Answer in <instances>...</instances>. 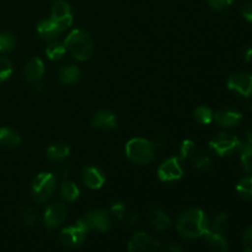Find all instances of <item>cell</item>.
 <instances>
[{"label": "cell", "instance_id": "obj_1", "mask_svg": "<svg viewBox=\"0 0 252 252\" xmlns=\"http://www.w3.org/2000/svg\"><path fill=\"white\" fill-rule=\"evenodd\" d=\"M208 230V219L199 208L187 209L177 220V231L184 238H199Z\"/></svg>", "mask_w": 252, "mask_h": 252}, {"label": "cell", "instance_id": "obj_2", "mask_svg": "<svg viewBox=\"0 0 252 252\" xmlns=\"http://www.w3.org/2000/svg\"><path fill=\"white\" fill-rule=\"evenodd\" d=\"M64 46L78 61H86L93 56L94 43L90 36L81 30H74L66 36Z\"/></svg>", "mask_w": 252, "mask_h": 252}, {"label": "cell", "instance_id": "obj_3", "mask_svg": "<svg viewBox=\"0 0 252 252\" xmlns=\"http://www.w3.org/2000/svg\"><path fill=\"white\" fill-rule=\"evenodd\" d=\"M126 155L135 164L147 165L154 160L155 148L149 140L143 138H133L126 145Z\"/></svg>", "mask_w": 252, "mask_h": 252}, {"label": "cell", "instance_id": "obj_4", "mask_svg": "<svg viewBox=\"0 0 252 252\" xmlns=\"http://www.w3.org/2000/svg\"><path fill=\"white\" fill-rule=\"evenodd\" d=\"M57 186V180L51 172H42L34 177L31 185L32 197L38 203L48 201L53 194Z\"/></svg>", "mask_w": 252, "mask_h": 252}, {"label": "cell", "instance_id": "obj_5", "mask_svg": "<svg viewBox=\"0 0 252 252\" xmlns=\"http://www.w3.org/2000/svg\"><path fill=\"white\" fill-rule=\"evenodd\" d=\"M79 220L85 225L89 230H96L100 233H105L111 228V217L110 214L102 209H95L86 213L83 218Z\"/></svg>", "mask_w": 252, "mask_h": 252}, {"label": "cell", "instance_id": "obj_6", "mask_svg": "<svg viewBox=\"0 0 252 252\" xmlns=\"http://www.w3.org/2000/svg\"><path fill=\"white\" fill-rule=\"evenodd\" d=\"M240 144L241 142L239 140V138H236L235 135L226 134V133H219L209 142L211 149L220 157L234 153L239 149Z\"/></svg>", "mask_w": 252, "mask_h": 252}, {"label": "cell", "instance_id": "obj_7", "mask_svg": "<svg viewBox=\"0 0 252 252\" xmlns=\"http://www.w3.org/2000/svg\"><path fill=\"white\" fill-rule=\"evenodd\" d=\"M86 233H88V229L80 220H78L74 226H68V228L63 229L61 235H59V239H61L62 244L65 245L66 248L75 249L83 245Z\"/></svg>", "mask_w": 252, "mask_h": 252}, {"label": "cell", "instance_id": "obj_8", "mask_svg": "<svg viewBox=\"0 0 252 252\" xmlns=\"http://www.w3.org/2000/svg\"><path fill=\"white\" fill-rule=\"evenodd\" d=\"M51 20H53L62 31L68 29L73 24V14H71V7L64 0H57L52 6Z\"/></svg>", "mask_w": 252, "mask_h": 252}, {"label": "cell", "instance_id": "obj_9", "mask_svg": "<svg viewBox=\"0 0 252 252\" xmlns=\"http://www.w3.org/2000/svg\"><path fill=\"white\" fill-rule=\"evenodd\" d=\"M184 169L181 166L179 158H170L165 160L158 169V176L162 182H172L181 179Z\"/></svg>", "mask_w": 252, "mask_h": 252}, {"label": "cell", "instance_id": "obj_10", "mask_svg": "<svg viewBox=\"0 0 252 252\" xmlns=\"http://www.w3.org/2000/svg\"><path fill=\"white\" fill-rule=\"evenodd\" d=\"M66 218V208L62 202H56L47 207L43 214V221L47 228L54 229L64 223Z\"/></svg>", "mask_w": 252, "mask_h": 252}, {"label": "cell", "instance_id": "obj_11", "mask_svg": "<svg viewBox=\"0 0 252 252\" xmlns=\"http://www.w3.org/2000/svg\"><path fill=\"white\" fill-rule=\"evenodd\" d=\"M159 248V241L148 235L147 233H143V231L134 234L129 240V244H128L129 252H152Z\"/></svg>", "mask_w": 252, "mask_h": 252}, {"label": "cell", "instance_id": "obj_12", "mask_svg": "<svg viewBox=\"0 0 252 252\" xmlns=\"http://www.w3.org/2000/svg\"><path fill=\"white\" fill-rule=\"evenodd\" d=\"M228 88L231 91H235L249 97L252 95V74L245 73V71L234 74L229 78Z\"/></svg>", "mask_w": 252, "mask_h": 252}, {"label": "cell", "instance_id": "obj_13", "mask_svg": "<svg viewBox=\"0 0 252 252\" xmlns=\"http://www.w3.org/2000/svg\"><path fill=\"white\" fill-rule=\"evenodd\" d=\"M213 118L216 120V122L218 123L219 126H221V127L230 128L235 127V126H238L239 123L241 122L243 115H241L238 110H235V108L225 107L217 111L213 115Z\"/></svg>", "mask_w": 252, "mask_h": 252}, {"label": "cell", "instance_id": "obj_14", "mask_svg": "<svg viewBox=\"0 0 252 252\" xmlns=\"http://www.w3.org/2000/svg\"><path fill=\"white\" fill-rule=\"evenodd\" d=\"M81 180H83L84 185L91 189H101L106 181L102 171L94 166L84 167L83 171H81Z\"/></svg>", "mask_w": 252, "mask_h": 252}, {"label": "cell", "instance_id": "obj_15", "mask_svg": "<svg viewBox=\"0 0 252 252\" xmlns=\"http://www.w3.org/2000/svg\"><path fill=\"white\" fill-rule=\"evenodd\" d=\"M44 74V64L41 58H34L30 59L26 63L24 68V75L27 81L30 83H39Z\"/></svg>", "mask_w": 252, "mask_h": 252}, {"label": "cell", "instance_id": "obj_16", "mask_svg": "<svg viewBox=\"0 0 252 252\" xmlns=\"http://www.w3.org/2000/svg\"><path fill=\"white\" fill-rule=\"evenodd\" d=\"M91 123L95 128L102 130H110L116 128L117 126V118L115 113H112L108 110H100L93 116Z\"/></svg>", "mask_w": 252, "mask_h": 252}, {"label": "cell", "instance_id": "obj_17", "mask_svg": "<svg viewBox=\"0 0 252 252\" xmlns=\"http://www.w3.org/2000/svg\"><path fill=\"white\" fill-rule=\"evenodd\" d=\"M37 32H38L39 36L42 37L46 41H53L54 38L59 36V33L62 32V30L59 29L58 25L53 21V20H43V21L39 22L37 25Z\"/></svg>", "mask_w": 252, "mask_h": 252}, {"label": "cell", "instance_id": "obj_18", "mask_svg": "<svg viewBox=\"0 0 252 252\" xmlns=\"http://www.w3.org/2000/svg\"><path fill=\"white\" fill-rule=\"evenodd\" d=\"M206 240L209 248L214 252H229V244L225 240L221 233H216V231L208 230L206 234Z\"/></svg>", "mask_w": 252, "mask_h": 252}, {"label": "cell", "instance_id": "obj_19", "mask_svg": "<svg viewBox=\"0 0 252 252\" xmlns=\"http://www.w3.org/2000/svg\"><path fill=\"white\" fill-rule=\"evenodd\" d=\"M149 224L154 230L164 231L171 226V220L164 212L154 209L149 213Z\"/></svg>", "mask_w": 252, "mask_h": 252}, {"label": "cell", "instance_id": "obj_20", "mask_svg": "<svg viewBox=\"0 0 252 252\" xmlns=\"http://www.w3.org/2000/svg\"><path fill=\"white\" fill-rule=\"evenodd\" d=\"M20 142H21V138L19 133L15 132L11 128H0V147L12 149V148L19 147Z\"/></svg>", "mask_w": 252, "mask_h": 252}, {"label": "cell", "instance_id": "obj_21", "mask_svg": "<svg viewBox=\"0 0 252 252\" xmlns=\"http://www.w3.org/2000/svg\"><path fill=\"white\" fill-rule=\"evenodd\" d=\"M70 154V149L63 142H57L47 149V158L52 161H62Z\"/></svg>", "mask_w": 252, "mask_h": 252}, {"label": "cell", "instance_id": "obj_22", "mask_svg": "<svg viewBox=\"0 0 252 252\" xmlns=\"http://www.w3.org/2000/svg\"><path fill=\"white\" fill-rule=\"evenodd\" d=\"M58 79L62 84H65V85L75 84L80 79V70H79V68H76L74 65L63 66L59 70Z\"/></svg>", "mask_w": 252, "mask_h": 252}, {"label": "cell", "instance_id": "obj_23", "mask_svg": "<svg viewBox=\"0 0 252 252\" xmlns=\"http://www.w3.org/2000/svg\"><path fill=\"white\" fill-rule=\"evenodd\" d=\"M239 152H240V160L241 165H243L244 171L250 174L252 172V144L250 143H241L239 147Z\"/></svg>", "mask_w": 252, "mask_h": 252}, {"label": "cell", "instance_id": "obj_24", "mask_svg": "<svg viewBox=\"0 0 252 252\" xmlns=\"http://www.w3.org/2000/svg\"><path fill=\"white\" fill-rule=\"evenodd\" d=\"M61 196L64 201L66 202H74L78 199L79 197V189L74 182L71 181H64L61 185Z\"/></svg>", "mask_w": 252, "mask_h": 252}, {"label": "cell", "instance_id": "obj_25", "mask_svg": "<svg viewBox=\"0 0 252 252\" xmlns=\"http://www.w3.org/2000/svg\"><path fill=\"white\" fill-rule=\"evenodd\" d=\"M20 216H21L22 221L29 228H34L38 224V216L36 211L30 206H24L20 209Z\"/></svg>", "mask_w": 252, "mask_h": 252}, {"label": "cell", "instance_id": "obj_26", "mask_svg": "<svg viewBox=\"0 0 252 252\" xmlns=\"http://www.w3.org/2000/svg\"><path fill=\"white\" fill-rule=\"evenodd\" d=\"M236 192L245 201H252V176L240 180L236 185Z\"/></svg>", "mask_w": 252, "mask_h": 252}, {"label": "cell", "instance_id": "obj_27", "mask_svg": "<svg viewBox=\"0 0 252 252\" xmlns=\"http://www.w3.org/2000/svg\"><path fill=\"white\" fill-rule=\"evenodd\" d=\"M192 166L197 170H202V171H207V170L213 167V161L209 157L202 154H193L191 157Z\"/></svg>", "mask_w": 252, "mask_h": 252}, {"label": "cell", "instance_id": "obj_28", "mask_svg": "<svg viewBox=\"0 0 252 252\" xmlns=\"http://www.w3.org/2000/svg\"><path fill=\"white\" fill-rule=\"evenodd\" d=\"M66 48L64 43H59V42H52L48 47L46 48V54L49 59L52 61H58V59L63 58L65 54Z\"/></svg>", "mask_w": 252, "mask_h": 252}, {"label": "cell", "instance_id": "obj_29", "mask_svg": "<svg viewBox=\"0 0 252 252\" xmlns=\"http://www.w3.org/2000/svg\"><path fill=\"white\" fill-rule=\"evenodd\" d=\"M226 221H228V216L225 213L214 214L212 220L208 221V229L216 233H221L226 226Z\"/></svg>", "mask_w": 252, "mask_h": 252}, {"label": "cell", "instance_id": "obj_30", "mask_svg": "<svg viewBox=\"0 0 252 252\" xmlns=\"http://www.w3.org/2000/svg\"><path fill=\"white\" fill-rule=\"evenodd\" d=\"M16 46V39L10 32H0V53L11 52Z\"/></svg>", "mask_w": 252, "mask_h": 252}, {"label": "cell", "instance_id": "obj_31", "mask_svg": "<svg viewBox=\"0 0 252 252\" xmlns=\"http://www.w3.org/2000/svg\"><path fill=\"white\" fill-rule=\"evenodd\" d=\"M194 118L201 125H209L213 121V112L208 106H199L194 111Z\"/></svg>", "mask_w": 252, "mask_h": 252}, {"label": "cell", "instance_id": "obj_32", "mask_svg": "<svg viewBox=\"0 0 252 252\" xmlns=\"http://www.w3.org/2000/svg\"><path fill=\"white\" fill-rule=\"evenodd\" d=\"M14 68L12 63L6 57H0V83H4L11 76Z\"/></svg>", "mask_w": 252, "mask_h": 252}, {"label": "cell", "instance_id": "obj_33", "mask_svg": "<svg viewBox=\"0 0 252 252\" xmlns=\"http://www.w3.org/2000/svg\"><path fill=\"white\" fill-rule=\"evenodd\" d=\"M194 150H196V144L192 140H184L181 147H180V157H181V159L191 158L194 154Z\"/></svg>", "mask_w": 252, "mask_h": 252}, {"label": "cell", "instance_id": "obj_34", "mask_svg": "<svg viewBox=\"0 0 252 252\" xmlns=\"http://www.w3.org/2000/svg\"><path fill=\"white\" fill-rule=\"evenodd\" d=\"M243 248L245 252H252V225L246 228L243 235Z\"/></svg>", "mask_w": 252, "mask_h": 252}, {"label": "cell", "instance_id": "obj_35", "mask_svg": "<svg viewBox=\"0 0 252 252\" xmlns=\"http://www.w3.org/2000/svg\"><path fill=\"white\" fill-rule=\"evenodd\" d=\"M111 213L121 220L126 216V213H127V208H126V206L123 203H115L112 206V208H111Z\"/></svg>", "mask_w": 252, "mask_h": 252}, {"label": "cell", "instance_id": "obj_36", "mask_svg": "<svg viewBox=\"0 0 252 252\" xmlns=\"http://www.w3.org/2000/svg\"><path fill=\"white\" fill-rule=\"evenodd\" d=\"M234 2V0H208V4L211 5V7H213L214 10H223L226 6L231 5Z\"/></svg>", "mask_w": 252, "mask_h": 252}, {"label": "cell", "instance_id": "obj_37", "mask_svg": "<svg viewBox=\"0 0 252 252\" xmlns=\"http://www.w3.org/2000/svg\"><path fill=\"white\" fill-rule=\"evenodd\" d=\"M162 251L164 252H181L182 246L176 241H167L162 245Z\"/></svg>", "mask_w": 252, "mask_h": 252}, {"label": "cell", "instance_id": "obj_38", "mask_svg": "<svg viewBox=\"0 0 252 252\" xmlns=\"http://www.w3.org/2000/svg\"><path fill=\"white\" fill-rule=\"evenodd\" d=\"M241 15H243L246 21L252 22V0L244 5L243 10H241Z\"/></svg>", "mask_w": 252, "mask_h": 252}, {"label": "cell", "instance_id": "obj_39", "mask_svg": "<svg viewBox=\"0 0 252 252\" xmlns=\"http://www.w3.org/2000/svg\"><path fill=\"white\" fill-rule=\"evenodd\" d=\"M241 56H243V59L246 62V63H250L252 62V47L245 46L241 51Z\"/></svg>", "mask_w": 252, "mask_h": 252}, {"label": "cell", "instance_id": "obj_40", "mask_svg": "<svg viewBox=\"0 0 252 252\" xmlns=\"http://www.w3.org/2000/svg\"><path fill=\"white\" fill-rule=\"evenodd\" d=\"M121 220H122L125 224H127V225H133V224L137 221V216L133 213H128L127 212V213H126V216L123 217Z\"/></svg>", "mask_w": 252, "mask_h": 252}, {"label": "cell", "instance_id": "obj_41", "mask_svg": "<svg viewBox=\"0 0 252 252\" xmlns=\"http://www.w3.org/2000/svg\"><path fill=\"white\" fill-rule=\"evenodd\" d=\"M165 143H166V138H165L162 134H159L154 138V142H153L152 144L154 145L155 148V147H162V145H165Z\"/></svg>", "mask_w": 252, "mask_h": 252}, {"label": "cell", "instance_id": "obj_42", "mask_svg": "<svg viewBox=\"0 0 252 252\" xmlns=\"http://www.w3.org/2000/svg\"><path fill=\"white\" fill-rule=\"evenodd\" d=\"M57 175L61 177H66L69 175V170L66 169V167H59V169L57 170Z\"/></svg>", "mask_w": 252, "mask_h": 252}, {"label": "cell", "instance_id": "obj_43", "mask_svg": "<svg viewBox=\"0 0 252 252\" xmlns=\"http://www.w3.org/2000/svg\"><path fill=\"white\" fill-rule=\"evenodd\" d=\"M246 142L252 144V126L246 130Z\"/></svg>", "mask_w": 252, "mask_h": 252}]
</instances>
